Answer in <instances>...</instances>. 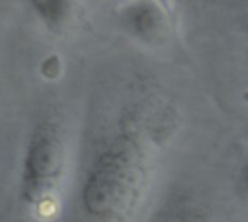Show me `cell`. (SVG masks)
Here are the masks:
<instances>
[{
  "mask_svg": "<svg viewBox=\"0 0 248 222\" xmlns=\"http://www.w3.org/2000/svg\"><path fill=\"white\" fill-rule=\"evenodd\" d=\"M68 166V147L61 125L44 118L32 128L23 150L19 198L35 220H51L58 206Z\"/></svg>",
  "mask_w": 248,
  "mask_h": 222,
  "instance_id": "2",
  "label": "cell"
},
{
  "mask_svg": "<svg viewBox=\"0 0 248 222\" xmlns=\"http://www.w3.org/2000/svg\"><path fill=\"white\" fill-rule=\"evenodd\" d=\"M243 179H244V185H246V189H247V192H248V164L246 166V169H244Z\"/></svg>",
  "mask_w": 248,
  "mask_h": 222,
  "instance_id": "5",
  "label": "cell"
},
{
  "mask_svg": "<svg viewBox=\"0 0 248 222\" xmlns=\"http://www.w3.org/2000/svg\"><path fill=\"white\" fill-rule=\"evenodd\" d=\"M128 31L148 45H161L173 32L171 13L161 1H134L122 10Z\"/></svg>",
  "mask_w": 248,
  "mask_h": 222,
  "instance_id": "3",
  "label": "cell"
},
{
  "mask_svg": "<svg viewBox=\"0 0 248 222\" xmlns=\"http://www.w3.org/2000/svg\"><path fill=\"white\" fill-rule=\"evenodd\" d=\"M148 182L147 156L132 132L113 137L93 159L81 186V208L94 222H126Z\"/></svg>",
  "mask_w": 248,
  "mask_h": 222,
  "instance_id": "1",
  "label": "cell"
},
{
  "mask_svg": "<svg viewBox=\"0 0 248 222\" xmlns=\"http://www.w3.org/2000/svg\"><path fill=\"white\" fill-rule=\"evenodd\" d=\"M29 6L36 19L54 32L64 29L74 15V3L65 0H35Z\"/></svg>",
  "mask_w": 248,
  "mask_h": 222,
  "instance_id": "4",
  "label": "cell"
}]
</instances>
